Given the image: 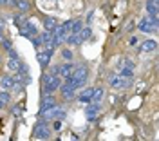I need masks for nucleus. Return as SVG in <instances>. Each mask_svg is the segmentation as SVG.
<instances>
[{
    "label": "nucleus",
    "mask_w": 159,
    "mask_h": 141,
    "mask_svg": "<svg viewBox=\"0 0 159 141\" xmlns=\"http://www.w3.org/2000/svg\"><path fill=\"white\" fill-rule=\"evenodd\" d=\"M65 80L69 81V83H72L76 89L83 87V85L87 83V80H89V67H87V65H76L74 70L70 72V76L65 78Z\"/></svg>",
    "instance_id": "nucleus-1"
},
{
    "label": "nucleus",
    "mask_w": 159,
    "mask_h": 141,
    "mask_svg": "<svg viewBox=\"0 0 159 141\" xmlns=\"http://www.w3.org/2000/svg\"><path fill=\"white\" fill-rule=\"evenodd\" d=\"M61 85V78L54 72H45L42 78V87H43V94H54Z\"/></svg>",
    "instance_id": "nucleus-2"
},
{
    "label": "nucleus",
    "mask_w": 159,
    "mask_h": 141,
    "mask_svg": "<svg viewBox=\"0 0 159 141\" xmlns=\"http://www.w3.org/2000/svg\"><path fill=\"white\" fill-rule=\"evenodd\" d=\"M51 136H52V129L49 127V121H47V120H40L38 123L34 125L33 134H31V138H33V139H38V141L51 139Z\"/></svg>",
    "instance_id": "nucleus-3"
},
{
    "label": "nucleus",
    "mask_w": 159,
    "mask_h": 141,
    "mask_svg": "<svg viewBox=\"0 0 159 141\" xmlns=\"http://www.w3.org/2000/svg\"><path fill=\"white\" fill-rule=\"evenodd\" d=\"M40 120H47V121H52V120H63L65 116H67V112L63 111L60 105H52V107H49V109H45L43 112H40L38 114Z\"/></svg>",
    "instance_id": "nucleus-4"
},
{
    "label": "nucleus",
    "mask_w": 159,
    "mask_h": 141,
    "mask_svg": "<svg viewBox=\"0 0 159 141\" xmlns=\"http://www.w3.org/2000/svg\"><path fill=\"white\" fill-rule=\"evenodd\" d=\"M15 81H18L22 83L24 87H27L31 83V72H29V67L25 65V63H22L20 61V67L15 70Z\"/></svg>",
    "instance_id": "nucleus-5"
},
{
    "label": "nucleus",
    "mask_w": 159,
    "mask_h": 141,
    "mask_svg": "<svg viewBox=\"0 0 159 141\" xmlns=\"http://www.w3.org/2000/svg\"><path fill=\"white\" fill-rule=\"evenodd\" d=\"M58 91H60V94H61L65 100L70 101V100H74V98H76V91H78V89H76L72 83H69V81L65 80V81H61V85H60Z\"/></svg>",
    "instance_id": "nucleus-6"
},
{
    "label": "nucleus",
    "mask_w": 159,
    "mask_h": 141,
    "mask_svg": "<svg viewBox=\"0 0 159 141\" xmlns=\"http://www.w3.org/2000/svg\"><path fill=\"white\" fill-rule=\"evenodd\" d=\"M18 29H20V34H22V36H25V38H29V40L34 36V34H38L36 25H34L31 20H25V22H24V24L18 27Z\"/></svg>",
    "instance_id": "nucleus-7"
},
{
    "label": "nucleus",
    "mask_w": 159,
    "mask_h": 141,
    "mask_svg": "<svg viewBox=\"0 0 159 141\" xmlns=\"http://www.w3.org/2000/svg\"><path fill=\"white\" fill-rule=\"evenodd\" d=\"M99 112H101L99 103H96V101L87 103V107H85V118H87L89 121H96V118L99 116Z\"/></svg>",
    "instance_id": "nucleus-8"
},
{
    "label": "nucleus",
    "mask_w": 159,
    "mask_h": 141,
    "mask_svg": "<svg viewBox=\"0 0 159 141\" xmlns=\"http://www.w3.org/2000/svg\"><path fill=\"white\" fill-rule=\"evenodd\" d=\"M52 52H54V51H49V49H42V51L36 52V60H38V63H40V67H42V69H45V67L51 63Z\"/></svg>",
    "instance_id": "nucleus-9"
},
{
    "label": "nucleus",
    "mask_w": 159,
    "mask_h": 141,
    "mask_svg": "<svg viewBox=\"0 0 159 141\" xmlns=\"http://www.w3.org/2000/svg\"><path fill=\"white\" fill-rule=\"evenodd\" d=\"M7 6L16 7V11H18V13H27V11L33 7L31 0H7Z\"/></svg>",
    "instance_id": "nucleus-10"
},
{
    "label": "nucleus",
    "mask_w": 159,
    "mask_h": 141,
    "mask_svg": "<svg viewBox=\"0 0 159 141\" xmlns=\"http://www.w3.org/2000/svg\"><path fill=\"white\" fill-rule=\"evenodd\" d=\"M72 70H74V63H70V61H65V63H61V65H56V74H58L61 80L69 78Z\"/></svg>",
    "instance_id": "nucleus-11"
},
{
    "label": "nucleus",
    "mask_w": 159,
    "mask_h": 141,
    "mask_svg": "<svg viewBox=\"0 0 159 141\" xmlns=\"http://www.w3.org/2000/svg\"><path fill=\"white\" fill-rule=\"evenodd\" d=\"M110 87L116 89V91H123V89L130 87V80H125V78H121L119 74H116V76L110 78Z\"/></svg>",
    "instance_id": "nucleus-12"
},
{
    "label": "nucleus",
    "mask_w": 159,
    "mask_h": 141,
    "mask_svg": "<svg viewBox=\"0 0 159 141\" xmlns=\"http://www.w3.org/2000/svg\"><path fill=\"white\" fill-rule=\"evenodd\" d=\"M138 27L141 33H156L157 31V27L150 22V16H145V18H141V22L138 24Z\"/></svg>",
    "instance_id": "nucleus-13"
},
{
    "label": "nucleus",
    "mask_w": 159,
    "mask_h": 141,
    "mask_svg": "<svg viewBox=\"0 0 159 141\" xmlns=\"http://www.w3.org/2000/svg\"><path fill=\"white\" fill-rule=\"evenodd\" d=\"M13 85H15V76L13 74H4L0 78V89L2 91H11Z\"/></svg>",
    "instance_id": "nucleus-14"
},
{
    "label": "nucleus",
    "mask_w": 159,
    "mask_h": 141,
    "mask_svg": "<svg viewBox=\"0 0 159 141\" xmlns=\"http://www.w3.org/2000/svg\"><path fill=\"white\" fill-rule=\"evenodd\" d=\"M54 103H56V98H54L52 94H45V96L42 98V101H40V111H38V114H40V112H43L45 109L52 107Z\"/></svg>",
    "instance_id": "nucleus-15"
},
{
    "label": "nucleus",
    "mask_w": 159,
    "mask_h": 141,
    "mask_svg": "<svg viewBox=\"0 0 159 141\" xmlns=\"http://www.w3.org/2000/svg\"><path fill=\"white\" fill-rule=\"evenodd\" d=\"M92 94H94V89H92V87H87V89H83V91L80 92L76 98H78L81 103H90V101H92Z\"/></svg>",
    "instance_id": "nucleus-16"
},
{
    "label": "nucleus",
    "mask_w": 159,
    "mask_h": 141,
    "mask_svg": "<svg viewBox=\"0 0 159 141\" xmlns=\"http://www.w3.org/2000/svg\"><path fill=\"white\" fill-rule=\"evenodd\" d=\"M156 49H157V42L156 40H145L139 45V51L141 52H154Z\"/></svg>",
    "instance_id": "nucleus-17"
},
{
    "label": "nucleus",
    "mask_w": 159,
    "mask_h": 141,
    "mask_svg": "<svg viewBox=\"0 0 159 141\" xmlns=\"http://www.w3.org/2000/svg\"><path fill=\"white\" fill-rule=\"evenodd\" d=\"M56 25H58V18H54V16H45V18H43V29L54 31Z\"/></svg>",
    "instance_id": "nucleus-18"
},
{
    "label": "nucleus",
    "mask_w": 159,
    "mask_h": 141,
    "mask_svg": "<svg viewBox=\"0 0 159 141\" xmlns=\"http://www.w3.org/2000/svg\"><path fill=\"white\" fill-rule=\"evenodd\" d=\"M65 42H67L69 45H74V47H76V45H80V43H83V42L80 40V34H78V33H69V34L65 36Z\"/></svg>",
    "instance_id": "nucleus-19"
},
{
    "label": "nucleus",
    "mask_w": 159,
    "mask_h": 141,
    "mask_svg": "<svg viewBox=\"0 0 159 141\" xmlns=\"http://www.w3.org/2000/svg\"><path fill=\"white\" fill-rule=\"evenodd\" d=\"M78 34H80V40L81 42H87L90 36H92V29H90V25H83V27L80 29Z\"/></svg>",
    "instance_id": "nucleus-20"
},
{
    "label": "nucleus",
    "mask_w": 159,
    "mask_h": 141,
    "mask_svg": "<svg viewBox=\"0 0 159 141\" xmlns=\"http://www.w3.org/2000/svg\"><path fill=\"white\" fill-rule=\"evenodd\" d=\"M145 9H147V15H157V0H147Z\"/></svg>",
    "instance_id": "nucleus-21"
},
{
    "label": "nucleus",
    "mask_w": 159,
    "mask_h": 141,
    "mask_svg": "<svg viewBox=\"0 0 159 141\" xmlns=\"http://www.w3.org/2000/svg\"><path fill=\"white\" fill-rule=\"evenodd\" d=\"M6 67H7V70H9V72H15V70L20 67V58H7Z\"/></svg>",
    "instance_id": "nucleus-22"
},
{
    "label": "nucleus",
    "mask_w": 159,
    "mask_h": 141,
    "mask_svg": "<svg viewBox=\"0 0 159 141\" xmlns=\"http://www.w3.org/2000/svg\"><path fill=\"white\" fill-rule=\"evenodd\" d=\"M25 20H27V18L24 16V13H15V15H13V24H15L16 27H20Z\"/></svg>",
    "instance_id": "nucleus-23"
},
{
    "label": "nucleus",
    "mask_w": 159,
    "mask_h": 141,
    "mask_svg": "<svg viewBox=\"0 0 159 141\" xmlns=\"http://www.w3.org/2000/svg\"><path fill=\"white\" fill-rule=\"evenodd\" d=\"M118 74L121 78H125V80H132V76H134V69H129V67H125V69L118 70Z\"/></svg>",
    "instance_id": "nucleus-24"
},
{
    "label": "nucleus",
    "mask_w": 159,
    "mask_h": 141,
    "mask_svg": "<svg viewBox=\"0 0 159 141\" xmlns=\"http://www.w3.org/2000/svg\"><path fill=\"white\" fill-rule=\"evenodd\" d=\"M9 101H11L9 91H2V89H0V103H2V105H7Z\"/></svg>",
    "instance_id": "nucleus-25"
},
{
    "label": "nucleus",
    "mask_w": 159,
    "mask_h": 141,
    "mask_svg": "<svg viewBox=\"0 0 159 141\" xmlns=\"http://www.w3.org/2000/svg\"><path fill=\"white\" fill-rule=\"evenodd\" d=\"M101 98H103V87H96V89H94V94H92V101L99 103Z\"/></svg>",
    "instance_id": "nucleus-26"
},
{
    "label": "nucleus",
    "mask_w": 159,
    "mask_h": 141,
    "mask_svg": "<svg viewBox=\"0 0 159 141\" xmlns=\"http://www.w3.org/2000/svg\"><path fill=\"white\" fill-rule=\"evenodd\" d=\"M0 45H2V47H4V49H6V51H7V49H11V47H13V43H11V40H9V38H6V36H4V38L0 40Z\"/></svg>",
    "instance_id": "nucleus-27"
},
{
    "label": "nucleus",
    "mask_w": 159,
    "mask_h": 141,
    "mask_svg": "<svg viewBox=\"0 0 159 141\" xmlns=\"http://www.w3.org/2000/svg\"><path fill=\"white\" fill-rule=\"evenodd\" d=\"M61 56H63V58H65L67 61L72 60V52H70L69 49H63V51H61Z\"/></svg>",
    "instance_id": "nucleus-28"
},
{
    "label": "nucleus",
    "mask_w": 159,
    "mask_h": 141,
    "mask_svg": "<svg viewBox=\"0 0 159 141\" xmlns=\"http://www.w3.org/2000/svg\"><path fill=\"white\" fill-rule=\"evenodd\" d=\"M52 121H54V130H61L63 121H61V120H52Z\"/></svg>",
    "instance_id": "nucleus-29"
},
{
    "label": "nucleus",
    "mask_w": 159,
    "mask_h": 141,
    "mask_svg": "<svg viewBox=\"0 0 159 141\" xmlns=\"http://www.w3.org/2000/svg\"><path fill=\"white\" fill-rule=\"evenodd\" d=\"M7 54H9V58H18V54H16V51L13 49V47H11V49H7Z\"/></svg>",
    "instance_id": "nucleus-30"
},
{
    "label": "nucleus",
    "mask_w": 159,
    "mask_h": 141,
    "mask_svg": "<svg viewBox=\"0 0 159 141\" xmlns=\"http://www.w3.org/2000/svg\"><path fill=\"white\" fill-rule=\"evenodd\" d=\"M11 112H13V116H20V114H22V109H20V107H13Z\"/></svg>",
    "instance_id": "nucleus-31"
},
{
    "label": "nucleus",
    "mask_w": 159,
    "mask_h": 141,
    "mask_svg": "<svg viewBox=\"0 0 159 141\" xmlns=\"http://www.w3.org/2000/svg\"><path fill=\"white\" fill-rule=\"evenodd\" d=\"M4 29H6V18L0 16V33H4Z\"/></svg>",
    "instance_id": "nucleus-32"
},
{
    "label": "nucleus",
    "mask_w": 159,
    "mask_h": 141,
    "mask_svg": "<svg viewBox=\"0 0 159 141\" xmlns=\"http://www.w3.org/2000/svg\"><path fill=\"white\" fill-rule=\"evenodd\" d=\"M136 43H138V40H136V38L132 36V38H130V45H136Z\"/></svg>",
    "instance_id": "nucleus-33"
},
{
    "label": "nucleus",
    "mask_w": 159,
    "mask_h": 141,
    "mask_svg": "<svg viewBox=\"0 0 159 141\" xmlns=\"http://www.w3.org/2000/svg\"><path fill=\"white\" fill-rule=\"evenodd\" d=\"M130 29H134V22H130L129 25H127V31H130Z\"/></svg>",
    "instance_id": "nucleus-34"
},
{
    "label": "nucleus",
    "mask_w": 159,
    "mask_h": 141,
    "mask_svg": "<svg viewBox=\"0 0 159 141\" xmlns=\"http://www.w3.org/2000/svg\"><path fill=\"white\" fill-rule=\"evenodd\" d=\"M0 6H7V0H0Z\"/></svg>",
    "instance_id": "nucleus-35"
},
{
    "label": "nucleus",
    "mask_w": 159,
    "mask_h": 141,
    "mask_svg": "<svg viewBox=\"0 0 159 141\" xmlns=\"http://www.w3.org/2000/svg\"><path fill=\"white\" fill-rule=\"evenodd\" d=\"M2 107H6V105H2V103H0V109H2Z\"/></svg>",
    "instance_id": "nucleus-36"
},
{
    "label": "nucleus",
    "mask_w": 159,
    "mask_h": 141,
    "mask_svg": "<svg viewBox=\"0 0 159 141\" xmlns=\"http://www.w3.org/2000/svg\"><path fill=\"white\" fill-rule=\"evenodd\" d=\"M0 63H2V56H0Z\"/></svg>",
    "instance_id": "nucleus-37"
}]
</instances>
